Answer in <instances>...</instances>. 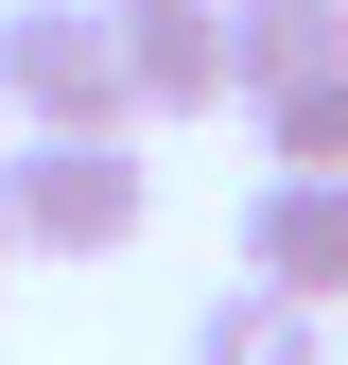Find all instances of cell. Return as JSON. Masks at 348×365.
Instances as JSON below:
<instances>
[{
    "instance_id": "cell-1",
    "label": "cell",
    "mask_w": 348,
    "mask_h": 365,
    "mask_svg": "<svg viewBox=\"0 0 348 365\" xmlns=\"http://www.w3.org/2000/svg\"><path fill=\"white\" fill-rule=\"evenodd\" d=\"M140 209H157L140 122H35V140H0V244L18 261H122Z\"/></svg>"
},
{
    "instance_id": "cell-8",
    "label": "cell",
    "mask_w": 348,
    "mask_h": 365,
    "mask_svg": "<svg viewBox=\"0 0 348 365\" xmlns=\"http://www.w3.org/2000/svg\"><path fill=\"white\" fill-rule=\"evenodd\" d=\"M0 140H18V122H0ZM0 261H18V244H0Z\"/></svg>"
},
{
    "instance_id": "cell-3",
    "label": "cell",
    "mask_w": 348,
    "mask_h": 365,
    "mask_svg": "<svg viewBox=\"0 0 348 365\" xmlns=\"http://www.w3.org/2000/svg\"><path fill=\"white\" fill-rule=\"evenodd\" d=\"M122 35V105L140 122H209L227 105V0H105Z\"/></svg>"
},
{
    "instance_id": "cell-7",
    "label": "cell",
    "mask_w": 348,
    "mask_h": 365,
    "mask_svg": "<svg viewBox=\"0 0 348 365\" xmlns=\"http://www.w3.org/2000/svg\"><path fill=\"white\" fill-rule=\"evenodd\" d=\"M261 174H348V70H314V87H261Z\"/></svg>"
},
{
    "instance_id": "cell-6",
    "label": "cell",
    "mask_w": 348,
    "mask_h": 365,
    "mask_svg": "<svg viewBox=\"0 0 348 365\" xmlns=\"http://www.w3.org/2000/svg\"><path fill=\"white\" fill-rule=\"evenodd\" d=\"M192 365H331V313L227 279V296H192Z\"/></svg>"
},
{
    "instance_id": "cell-4",
    "label": "cell",
    "mask_w": 348,
    "mask_h": 365,
    "mask_svg": "<svg viewBox=\"0 0 348 365\" xmlns=\"http://www.w3.org/2000/svg\"><path fill=\"white\" fill-rule=\"evenodd\" d=\"M244 279L348 313V174H261L244 192Z\"/></svg>"
},
{
    "instance_id": "cell-2",
    "label": "cell",
    "mask_w": 348,
    "mask_h": 365,
    "mask_svg": "<svg viewBox=\"0 0 348 365\" xmlns=\"http://www.w3.org/2000/svg\"><path fill=\"white\" fill-rule=\"evenodd\" d=\"M0 122H140L122 105V35L105 0H0Z\"/></svg>"
},
{
    "instance_id": "cell-5",
    "label": "cell",
    "mask_w": 348,
    "mask_h": 365,
    "mask_svg": "<svg viewBox=\"0 0 348 365\" xmlns=\"http://www.w3.org/2000/svg\"><path fill=\"white\" fill-rule=\"evenodd\" d=\"M348 70V0H227V105Z\"/></svg>"
}]
</instances>
